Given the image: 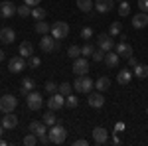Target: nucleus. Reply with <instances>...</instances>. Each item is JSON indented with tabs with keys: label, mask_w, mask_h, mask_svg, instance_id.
I'll use <instances>...</instances> for the list:
<instances>
[{
	"label": "nucleus",
	"mask_w": 148,
	"mask_h": 146,
	"mask_svg": "<svg viewBox=\"0 0 148 146\" xmlns=\"http://www.w3.org/2000/svg\"><path fill=\"white\" fill-rule=\"evenodd\" d=\"M18 107V101L14 95H4L0 97V112H14V109Z\"/></svg>",
	"instance_id": "6"
},
{
	"label": "nucleus",
	"mask_w": 148,
	"mask_h": 146,
	"mask_svg": "<svg viewBox=\"0 0 148 146\" xmlns=\"http://www.w3.org/2000/svg\"><path fill=\"white\" fill-rule=\"evenodd\" d=\"M44 123H46L47 126H53V124L57 123V119L53 117V111H51V109H49V111H47L46 114H44Z\"/></svg>",
	"instance_id": "34"
},
{
	"label": "nucleus",
	"mask_w": 148,
	"mask_h": 146,
	"mask_svg": "<svg viewBox=\"0 0 148 146\" xmlns=\"http://www.w3.org/2000/svg\"><path fill=\"white\" fill-rule=\"evenodd\" d=\"M93 140H95V144H105L107 140H109V132H107V128H103V126H97V128H93Z\"/></svg>",
	"instance_id": "11"
},
{
	"label": "nucleus",
	"mask_w": 148,
	"mask_h": 146,
	"mask_svg": "<svg viewBox=\"0 0 148 146\" xmlns=\"http://www.w3.org/2000/svg\"><path fill=\"white\" fill-rule=\"evenodd\" d=\"M93 51H95V47H93L89 42H85V45L81 47V56H83V57H91Z\"/></svg>",
	"instance_id": "36"
},
{
	"label": "nucleus",
	"mask_w": 148,
	"mask_h": 146,
	"mask_svg": "<svg viewBox=\"0 0 148 146\" xmlns=\"http://www.w3.org/2000/svg\"><path fill=\"white\" fill-rule=\"evenodd\" d=\"M95 87V81H93L89 75H77V79L73 81V89L77 91V93H85V95H89Z\"/></svg>",
	"instance_id": "2"
},
{
	"label": "nucleus",
	"mask_w": 148,
	"mask_h": 146,
	"mask_svg": "<svg viewBox=\"0 0 148 146\" xmlns=\"http://www.w3.org/2000/svg\"><path fill=\"white\" fill-rule=\"evenodd\" d=\"M26 105H28L30 111H40L44 107V99H42V95L38 91H32V93L26 95Z\"/></svg>",
	"instance_id": "3"
},
{
	"label": "nucleus",
	"mask_w": 148,
	"mask_h": 146,
	"mask_svg": "<svg viewBox=\"0 0 148 146\" xmlns=\"http://www.w3.org/2000/svg\"><path fill=\"white\" fill-rule=\"evenodd\" d=\"M73 144H75V146H87V138H77Z\"/></svg>",
	"instance_id": "45"
},
{
	"label": "nucleus",
	"mask_w": 148,
	"mask_h": 146,
	"mask_svg": "<svg viewBox=\"0 0 148 146\" xmlns=\"http://www.w3.org/2000/svg\"><path fill=\"white\" fill-rule=\"evenodd\" d=\"M146 26H148V12H140V14H134L132 16V28L142 30Z\"/></svg>",
	"instance_id": "13"
},
{
	"label": "nucleus",
	"mask_w": 148,
	"mask_h": 146,
	"mask_svg": "<svg viewBox=\"0 0 148 146\" xmlns=\"http://www.w3.org/2000/svg\"><path fill=\"white\" fill-rule=\"evenodd\" d=\"M130 14V4L126 2V0H123V2H119V16H123V18H126Z\"/></svg>",
	"instance_id": "28"
},
{
	"label": "nucleus",
	"mask_w": 148,
	"mask_h": 146,
	"mask_svg": "<svg viewBox=\"0 0 148 146\" xmlns=\"http://www.w3.org/2000/svg\"><path fill=\"white\" fill-rule=\"evenodd\" d=\"M34 87H36V81L32 77H26V79H22V85H20V91H22V95L26 97L28 93H32L34 91Z\"/></svg>",
	"instance_id": "21"
},
{
	"label": "nucleus",
	"mask_w": 148,
	"mask_h": 146,
	"mask_svg": "<svg viewBox=\"0 0 148 146\" xmlns=\"http://www.w3.org/2000/svg\"><path fill=\"white\" fill-rule=\"evenodd\" d=\"M40 2H42V0H24V4H28V6H32V8H34V6H40Z\"/></svg>",
	"instance_id": "44"
},
{
	"label": "nucleus",
	"mask_w": 148,
	"mask_h": 146,
	"mask_svg": "<svg viewBox=\"0 0 148 146\" xmlns=\"http://www.w3.org/2000/svg\"><path fill=\"white\" fill-rule=\"evenodd\" d=\"M4 130H6V128H4V126H2V124H0V136L4 134Z\"/></svg>",
	"instance_id": "49"
},
{
	"label": "nucleus",
	"mask_w": 148,
	"mask_h": 146,
	"mask_svg": "<svg viewBox=\"0 0 148 146\" xmlns=\"http://www.w3.org/2000/svg\"><path fill=\"white\" fill-rule=\"evenodd\" d=\"M16 8H18V6H16L14 2H2V4H0V16H2V18H12V16L16 14Z\"/></svg>",
	"instance_id": "16"
},
{
	"label": "nucleus",
	"mask_w": 148,
	"mask_h": 146,
	"mask_svg": "<svg viewBox=\"0 0 148 146\" xmlns=\"http://www.w3.org/2000/svg\"><path fill=\"white\" fill-rule=\"evenodd\" d=\"M71 91H73V83H59V93H61L63 97L71 95Z\"/></svg>",
	"instance_id": "32"
},
{
	"label": "nucleus",
	"mask_w": 148,
	"mask_h": 146,
	"mask_svg": "<svg viewBox=\"0 0 148 146\" xmlns=\"http://www.w3.org/2000/svg\"><path fill=\"white\" fill-rule=\"evenodd\" d=\"M28 128H30V132H34L38 138H40V136H44V134H47V130H46V123H44V121H42V123H38V121H32Z\"/></svg>",
	"instance_id": "18"
},
{
	"label": "nucleus",
	"mask_w": 148,
	"mask_h": 146,
	"mask_svg": "<svg viewBox=\"0 0 148 146\" xmlns=\"http://www.w3.org/2000/svg\"><path fill=\"white\" fill-rule=\"evenodd\" d=\"M105 63H107V67H111V69H114V67H119V61H121V56L114 51V49H111V51H107L105 53V59H103Z\"/></svg>",
	"instance_id": "14"
},
{
	"label": "nucleus",
	"mask_w": 148,
	"mask_h": 146,
	"mask_svg": "<svg viewBox=\"0 0 148 146\" xmlns=\"http://www.w3.org/2000/svg\"><path fill=\"white\" fill-rule=\"evenodd\" d=\"M16 40V32L12 28H0V42L2 44H12Z\"/></svg>",
	"instance_id": "20"
},
{
	"label": "nucleus",
	"mask_w": 148,
	"mask_h": 146,
	"mask_svg": "<svg viewBox=\"0 0 148 146\" xmlns=\"http://www.w3.org/2000/svg\"><path fill=\"white\" fill-rule=\"evenodd\" d=\"M105 53H107V51H103V49H95V51H93V61H103V59H105Z\"/></svg>",
	"instance_id": "41"
},
{
	"label": "nucleus",
	"mask_w": 148,
	"mask_h": 146,
	"mask_svg": "<svg viewBox=\"0 0 148 146\" xmlns=\"http://www.w3.org/2000/svg\"><path fill=\"white\" fill-rule=\"evenodd\" d=\"M67 56L71 57V59H77V57H81V47H79V45H69Z\"/></svg>",
	"instance_id": "33"
},
{
	"label": "nucleus",
	"mask_w": 148,
	"mask_h": 146,
	"mask_svg": "<svg viewBox=\"0 0 148 146\" xmlns=\"http://www.w3.org/2000/svg\"><path fill=\"white\" fill-rule=\"evenodd\" d=\"M121 32H123V24H121V22H113V24H111L109 34L113 36V38H114V36H121Z\"/></svg>",
	"instance_id": "31"
},
{
	"label": "nucleus",
	"mask_w": 148,
	"mask_h": 146,
	"mask_svg": "<svg viewBox=\"0 0 148 146\" xmlns=\"http://www.w3.org/2000/svg\"><path fill=\"white\" fill-rule=\"evenodd\" d=\"M22 142H24L26 146H36V144H38V136H36L34 132H30V134H26V136H24V140H22Z\"/></svg>",
	"instance_id": "35"
},
{
	"label": "nucleus",
	"mask_w": 148,
	"mask_h": 146,
	"mask_svg": "<svg viewBox=\"0 0 148 146\" xmlns=\"http://www.w3.org/2000/svg\"><path fill=\"white\" fill-rule=\"evenodd\" d=\"M2 126L4 128H16L18 126V117L14 112H4L2 117Z\"/></svg>",
	"instance_id": "19"
},
{
	"label": "nucleus",
	"mask_w": 148,
	"mask_h": 146,
	"mask_svg": "<svg viewBox=\"0 0 148 146\" xmlns=\"http://www.w3.org/2000/svg\"><path fill=\"white\" fill-rule=\"evenodd\" d=\"M18 53L22 57H32L34 56V45L30 44V42H22L20 47H18Z\"/></svg>",
	"instance_id": "22"
},
{
	"label": "nucleus",
	"mask_w": 148,
	"mask_h": 146,
	"mask_svg": "<svg viewBox=\"0 0 148 146\" xmlns=\"http://www.w3.org/2000/svg\"><path fill=\"white\" fill-rule=\"evenodd\" d=\"M38 142H40V144H51V140H49V136H47V134L40 136V138H38Z\"/></svg>",
	"instance_id": "43"
},
{
	"label": "nucleus",
	"mask_w": 148,
	"mask_h": 146,
	"mask_svg": "<svg viewBox=\"0 0 148 146\" xmlns=\"http://www.w3.org/2000/svg\"><path fill=\"white\" fill-rule=\"evenodd\" d=\"M114 130H125V124H123V123H116V124H114Z\"/></svg>",
	"instance_id": "47"
},
{
	"label": "nucleus",
	"mask_w": 148,
	"mask_h": 146,
	"mask_svg": "<svg viewBox=\"0 0 148 146\" xmlns=\"http://www.w3.org/2000/svg\"><path fill=\"white\" fill-rule=\"evenodd\" d=\"M87 101H89V105L91 107H95V109H101L103 105H105V97L101 95V91H95V93H89V97H87Z\"/></svg>",
	"instance_id": "15"
},
{
	"label": "nucleus",
	"mask_w": 148,
	"mask_h": 146,
	"mask_svg": "<svg viewBox=\"0 0 148 146\" xmlns=\"http://www.w3.org/2000/svg\"><path fill=\"white\" fill-rule=\"evenodd\" d=\"M0 146H6V140H2V138H0Z\"/></svg>",
	"instance_id": "50"
},
{
	"label": "nucleus",
	"mask_w": 148,
	"mask_h": 146,
	"mask_svg": "<svg viewBox=\"0 0 148 146\" xmlns=\"http://www.w3.org/2000/svg\"><path fill=\"white\" fill-rule=\"evenodd\" d=\"M47 107L51 109V111H59L61 107H65V97L57 91V93H53L51 97H49V101H47Z\"/></svg>",
	"instance_id": "9"
},
{
	"label": "nucleus",
	"mask_w": 148,
	"mask_h": 146,
	"mask_svg": "<svg viewBox=\"0 0 148 146\" xmlns=\"http://www.w3.org/2000/svg\"><path fill=\"white\" fill-rule=\"evenodd\" d=\"M44 87H46V91L49 93V95H53V93H57V91H59V85H57L56 81H47Z\"/></svg>",
	"instance_id": "38"
},
{
	"label": "nucleus",
	"mask_w": 148,
	"mask_h": 146,
	"mask_svg": "<svg viewBox=\"0 0 148 146\" xmlns=\"http://www.w3.org/2000/svg\"><path fill=\"white\" fill-rule=\"evenodd\" d=\"M132 71H134V75H136L138 79H146L148 77V65L138 63V65H134V67H132Z\"/></svg>",
	"instance_id": "25"
},
{
	"label": "nucleus",
	"mask_w": 148,
	"mask_h": 146,
	"mask_svg": "<svg viewBox=\"0 0 148 146\" xmlns=\"http://www.w3.org/2000/svg\"><path fill=\"white\" fill-rule=\"evenodd\" d=\"M49 32H51V36L59 42V40H63V38L69 36V26H67V22H61V20H59V22H53V26H51Z\"/></svg>",
	"instance_id": "4"
},
{
	"label": "nucleus",
	"mask_w": 148,
	"mask_h": 146,
	"mask_svg": "<svg viewBox=\"0 0 148 146\" xmlns=\"http://www.w3.org/2000/svg\"><path fill=\"white\" fill-rule=\"evenodd\" d=\"M47 136H49L51 144H63V142L67 140V130H65L63 124H57L56 123L49 130H47Z\"/></svg>",
	"instance_id": "1"
},
{
	"label": "nucleus",
	"mask_w": 148,
	"mask_h": 146,
	"mask_svg": "<svg viewBox=\"0 0 148 146\" xmlns=\"http://www.w3.org/2000/svg\"><path fill=\"white\" fill-rule=\"evenodd\" d=\"M138 8L140 12H148V0H138Z\"/></svg>",
	"instance_id": "42"
},
{
	"label": "nucleus",
	"mask_w": 148,
	"mask_h": 146,
	"mask_svg": "<svg viewBox=\"0 0 148 146\" xmlns=\"http://www.w3.org/2000/svg\"><path fill=\"white\" fill-rule=\"evenodd\" d=\"M28 65H30L32 69H38L40 65H42V59H40V57H36V56H32V57H30V61H28Z\"/></svg>",
	"instance_id": "40"
},
{
	"label": "nucleus",
	"mask_w": 148,
	"mask_h": 146,
	"mask_svg": "<svg viewBox=\"0 0 148 146\" xmlns=\"http://www.w3.org/2000/svg\"><path fill=\"white\" fill-rule=\"evenodd\" d=\"M57 47H59V45H57V40L53 38V36H47L46 34L42 40H40V49L46 51V53H53Z\"/></svg>",
	"instance_id": "5"
},
{
	"label": "nucleus",
	"mask_w": 148,
	"mask_h": 146,
	"mask_svg": "<svg viewBox=\"0 0 148 146\" xmlns=\"http://www.w3.org/2000/svg\"><path fill=\"white\" fill-rule=\"evenodd\" d=\"M46 14H47V12L44 10L42 6H34V8H32V16H34L36 22H38V20H44V18H46Z\"/></svg>",
	"instance_id": "29"
},
{
	"label": "nucleus",
	"mask_w": 148,
	"mask_h": 146,
	"mask_svg": "<svg viewBox=\"0 0 148 146\" xmlns=\"http://www.w3.org/2000/svg\"><path fill=\"white\" fill-rule=\"evenodd\" d=\"M49 30H51V26H49L47 22H44V20H38V22H36V32H38V34L46 36Z\"/></svg>",
	"instance_id": "27"
},
{
	"label": "nucleus",
	"mask_w": 148,
	"mask_h": 146,
	"mask_svg": "<svg viewBox=\"0 0 148 146\" xmlns=\"http://www.w3.org/2000/svg\"><path fill=\"white\" fill-rule=\"evenodd\" d=\"M4 57H6V56H4V51H2V49H0V63H2V61H4Z\"/></svg>",
	"instance_id": "48"
},
{
	"label": "nucleus",
	"mask_w": 148,
	"mask_h": 146,
	"mask_svg": "<svg viewBox=\"0 0 148 146\" xmlns=\"http://www.w3.org/2000/svg\"><path fill=\"white\" fill-rule=\"evenodd\" d=\"M8 69H10L12 73H20L22 69H26V57H22V56L12 57L10 61H8Z\"/></svg>",
	"instance_id": "10"
},
{
	"label": "nucleus",
	"mask_w": 148,
	"mask_h": 146,
	"mask_svg": "<svg viewBox=\"0 0 148 146\" xmlns=\"http://www.w3.org/2000/svg\"><path fill=\"white\" fill-rule=\"evenodd\" d=\"M130 79H132V73H130L128 69H121V71L116 73V81H119V85H128Z\"/></svg>",
	"instance_id": "23"
},
{
	"label": "nucleus",
	"mask_w": 148,
	"mask_h": 146,
	"mask_svg": "<svg viewBox=\"0 0 148 146\" xmlns=\"http://www.w3.org/2000/svg\"><path fill=\"white\" fill-rule=\"evenodd\" d=\"M128 65H130V67H134V65H138V59L134 56H130L128 57Z\"/></svg>",
	"instance_id": "46"
},
{
	"label": "nucleus",
	"mask_w": 148,
	"mask_h": 146,
	"mask_svg": "<svg viewBox=\"0 0 148 146\" xmlns=\"http://www.w3.org/2000/svg\"><path fill=\"white\" fill-rule=\"evenodd\" d=\"M16 14H18V16H22V18H26V16H32V6H28V4L18 6V8H16Z\"/></svg>",
	"instance_id": "30"
},
{
	"label": "nucleus",
	"mask_w": 148,
	"mask_h": 146,
	"mask_svg": "<svg viewBox=\"0 0 148 146\" xmlns=\"http://www.w3.org/2000/svg\"><path fill=\"white\" fill-rule=\"evenodd\" d=\"M114 2H123V0H114Z\"/></svg>",
	"instance_id": "51"
},
{
	"label": "nucleus",
	"mask_w": 148,
	"mask_h": 146,
	"mask_svg": "<svg viewBox=\"0 0 148 146\" xmlns=\"http://www.w3.org/2000/svg\"><path fill=\"white\" fill-rule=\"evenodd\" d=\"M114 8V0H97L95 2V10L99 14H107Z\"/></svg>",
	"instance_id": "17"
},
{
	"label": "nucleus",
	"mask_w": 148,
	"mask_h": 146,
	"mask_svg": "<svg viewBox=\"0 0 148 146\" xmlns=\"http://www.w3.org/2000/svg\"><path fill=\"white\" fill-rule=\"evenodd\" d=\"M97 45H99V49H103V51H111V49H114V40L113 36L109 34H101L99 38H97Z\"/></svg>",
	"instance_id": "8"
},
{
	"label": "nucleus",
	"mask_w": 148,
	"mask_h": 146,
	"mask_svg": "<svg viewBox=\"0 0 148 146\" xmlns=\"http://www.w3.org/2000/svg\"><path fill=\"white\" fill-rule=\"evenodd\" d=\"M77 8L81 12H91L95 8V2L93 0H77Z\"/></svg>",
	"instance_id": "26"
},
{
	"label": "nucleus",
	"mask_w": 148,
	"mask_h": 146,
	"mask_svg": "<svg viewBox=\"0 0 148 146\" xmlns=\"http://www.w3.org/2000/svg\"><path fill=\"white\" fill-rule=\"evenodd\" d=\"M146 112H148V109H146Z\"/></svg>",
	"instance_id": "52"
},
{
	"label": "nucleus",
	"mask_w": 148,
	"mask_h": 146,
	"mask_svg": "<svg viewBox=\"0 0 148 146\" xmlns=\"http://www.w3.org/2000/svg\"><path fill=\"white\" fill-rule=\"evenodd\" d=\"M116 53L121 57H125V59H128L130 56H134V51H132V45L128 44L126 40H121V44L116 45Z\"/></svg>",
	"instance_id": "12"
},
{
	"label": "nucleus",
	"mask_w": 148,
	"mask_h": 146,
	"mask_svg": "<svg viewBox=\"0 0 148 146\" xmlns=\"http://www.w3.org/2000/svg\"><path fill=\"white\" fill-rule=\"evenodd\" d=\"M109 87H111V79H109V77H99L97 81H95V89L101 91V93H103V91H107Z\"/></svg>",
	"instance_id": "24"
},
{
	"label": "nucleus",
	"mask_w": 148,
	"mask_h": 146,
	"mask_svg": "<svg viewBox=\"0 0 148 146\" xmlns=\"http://www.w3.org/2000/svg\"><path fill=\"white\" fill-rule=\"evenodd\" d=\"M65 105H67L69 109H75V107L79 105V99H77L75 95H67V97H65Z\"/></svg>",
	"instance_id": "37"
},
{
	"label": "nucleus",
	"mask_w": 148,
	"mask_h": 146,
	"mask_svg": "<svg viewBox=\"0 0 148 146\" xmlns=\"http://www.w3.org/2000/svg\"><path fill=\"white\" fill-rule=\"evenodd\" d=\"M73 73L75 75H87L89 73V61H87V57H77V59H73Z\"/></svg>",
	"instance_id": "7"
},
{
	"label": "nucleus",
	"mask_w": 148,
	"mask_h": 146,
	"mask_svg": "<svg viewBox=\"0 0 148 146\" xmlns=\"http://www.w3.org/2000/svg\"><path fill=\"white\" fill-rule=\"evenodd\" d=\"M81 38H83L85 42H89V40H91V38H93V30H91V28H89V26H85V28L81 30Z\"/></svg>",
	"instance_id": "39"
}]
</instances>
